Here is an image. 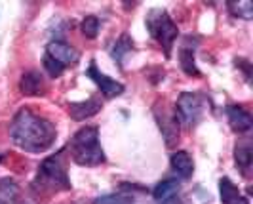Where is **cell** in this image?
<instances>
[{
	"label": "cell",
	"mask_w": 253,
	"mask_h": 204,
	"mask_svg": "<svg viewBox=\"0 0 253 204\" xmlns=\"http://www.w3.org/2000/svg\"><path fill=\"white\" fill-rule=\"evenodd\" d=\"M46 55L53 59L55 63L59 65V67H75L78 63V59H80V53L76 48H73L71 44H67V42H61V40H53L50 42L48 46H46Z\"/></svg>",
	"instance_id": "obj_6"
},
{
	"label": "cell",
	"mask_w": 253,
	"mask_h": 204,
	"mask_svg": "<svg viewBox=\"0 0 253 204\" xmlns=\"http://www.w3.org/2000/svg\"><path fill=\"white\" fill-rule=\"evenodd\" d=\"M97 86H99V90H101V94L107 98V100H113V98H116V96H120L122 92H124V84L122 82H118V80H113L111 77H107V75H103L101 71L97 69V65L91 61V65H89L88 73H86Z\"/></svg>",
	"instance_id": "obj_7"
},
{
	"label": "cell",
	"mask_w": 253,
	"mask_h": 204,
	"mask_svg": "<svg viewBox=\"0 0 253 204\" xmlns=\"http://www.w3.org/2000/svg\"><path fill=\"white\" fill-rule=\"evenodd\" d=\"M99 109H101V103L97 102L95 98H89L86 102L71 103V105H69V113H71V116L76 118V120L89 118V116H93L95 113H99Z\"/></svg>",
	"instance_id": "obj_13"
},
{
	"label": "cell",
	"mask_w": 253,
	"mask_h": 204,
	"mask_svg": "<svg viewBox=\"0 0 253 204\" xmlns=\"http://www.w3.org/2000/svg\"><path fill=\"white\" fill-rule=\"evenodd\" d=\"M219 193L223 204H250V201L242 195V191L228 178L219 179Z\"/></svg>",
	"instance_id": "obj_12"
},
{
	"label": "cell",
	"mask_w": 253,
	"mask_h": 204,
	"mask_svg": "<svg viewBox=\"0 0 253 204\" xmlns=\"http://www.w3.org/2000/svg\"><path fill=\"white\" fill-rule=\"evenodd\" d=\"M10 136L13 143L27 153H44L53 145L57 130L46 116H40L23 107L13 116Z\"/></svg>",
	"instance_id": "obj_1"
},
{
	"label": "cell",
	"mask_w": 253,
	"mask_h": 204,
	"mask_svg": "<svg viewBox=\"0 0 253 204\" xmlns=\"http://www.w3.org/2000/svg\"><path fill=\"white\" fill-rule=\"evenodd\" d=\"M177 193H179V181L177 179H164V181H160V183L154 187L152 197H154L158 203H164V201H168V199L175 197Z\"/></svg>",
	"instance_id": "obj_16"
},
{
	"label": "cell",
	"mask_w": 253,
	"mask_h": 204,
	"mask_svg": "<svg viewBox=\"0 0 253 204\" xmlns=\"http://www.w3.org/2000/svg\"><path fill=\"white\" fill-rule=\"evenodd\" d=\"M69 151L76 164L99 166L105 162V151L99 141V130L95 126H84L69 141Z\"/></svg>",
	"instance_id": "obj_2"
},
{
	"label": "cell",
	"mask_w": 253,
	"mask_h": 204,
	"mask_svg": "<svg viewBox=\"0 0 253 204\" xmlns=\"http://www.w3.org/2000/svg\"><path fill=\"white\" fill-rule=\"evenodd\" d=\"M179 59H181V69L190 75V77H200V71L196 67V61H194V48H190L189 44H185L181 48V53H179Z\"/></svg>",
	"instance_id": "obj_17"
},
{
	"label": "cell",
	"mask_w": 253,
	"mask_h": 204,
	"mask_svg": "<svg viewBox=\"0 0 253 204\" xmlns=\"http://www.w3.org/2000/svg\"><path fill=\"white\" fill-rule=\"evenodd\" d=\"M19 197H21V189L15 179H0V204H17Z\"/></svg>",
	"instance_id": "obj_14"
},
{
	"label": "cell",
	"mask_w": 253,
	"mask_h": 204,
	"mask_svg": "<svg viewBox=\"0 0 253 204\" xmlns=\"http://www.w3.org/2000/svg\"><path fill=\"white\" fill-rule=\"evenodd\" d=\"M162 204H183V203H181V199H179L177 195H175V197H171V199H168V201H164Z\"/></svg>",
	"instance_id": "obj_22"
},
{
	"label": "cell",
	"mask_w": 253,
	"mask_h": 204,
	"mask_svg": "<svg viewBox=\"0 0 253 204\" xmlns=\"http://www.w3.org/2000/svg\"><path fill=\"white\" fill-rule=\"evenodd\" d=\"M93 204H135L131 195H122V193H113V195H103L97 197Z\"/></svg>",
	"instance_id": "obj_20"
},
{
	"label": "cell",
	"mask_w": 253,
	"mask_h": 204,
	"mask_svg": "<svg viewBox=\"0 0 253 204\" xmlns=\"http://www.w3.org/2000/svg\"><path fill=\"white\" fill-rule=\"evenodd\" d=\"M227 118L230 128L236 132V134H246L252 130V115L240 107V105H230L227 109Z\"/></svg>",
	"instance_id": "obj_10"
},
{
	"label": "cell",
	"mask_w": 253,
	"mask_h": 204,
	"mask_svg": "<svg viewBox=\"0 0 253 204\" xmlns=\"http://www.w3.org/2000/svg\"><path fill=\"white\" fill-rule=\"evenodd\" d=\"M234 158H236V164H238L242 174L250 176V168H252V143L248 140L238 143L236 149H234Z\"/></svg>",
	"instance_id": "obj_15"
},
{
	"label": "cell",
	"mask_w": 253,
	"mask_h": 204,
	"mask_svg": "<svg viewBox=\"0 0 253 204\" xmlns=\"http://www.w3.org/2000/svg\"><path fill=\"white\" fill-rule=\"evenodd\" d=\"M228 10L232 15L242 19H252L253 17V4L250 0H238V2H228Z\"/></svg>",
	"instance_id": "obj_18"
},
{
	"label": "cell",
	"mask_w": 253,
	"mask_h": 204,
	"mask_svg": "<svg viewBox=\"0 0 253 204\" xmlns=\"http://www.w3.org/2000/svg\"><path fill=\"white\" fill-rule=\"evenodd\" d=\"M156 120H158V126L164 134V140L168 147H173L179 140V122L175 118V113H168L164 107H162V115L158 111H154Z\"/></svg>",
	"instance_id": "obj_8"
},
{
	"label": "cell",
	"mask_w": 253,
	"mask_h": 204,
	"mask_svg": "<svg viewBox=\"0 0 253 204\" xmlns=\"http://www.w3.org/2000/svg\"><path fill=\"white\" fill-rule=\"evenodd\" d=\"M33 189L42 195L57 191H69L71 189V179L67 176V168L63 162V153L48 156L38 170L37 179L33 181Z\"/></svg>",
	"instance_id": "obj_3"
},
{
	"label": "cell",
	"mask_w": 253,
	"mask_h": 204,
	"mask_svg": "<svg viewBox=\"0 0 253 204\" xmlns=\"http://www.w3.org/2000/svg\"><path fill=\"white\" fill-rule=\"evenodd\" d=\"M19 92L23 96H44L48 92V86L38 71H27L19 80Z\"/></svg>",
	"instance_id": "obj_9"
},
{
	"label": "cell",
	"mask_w": 253,
	"mask_h": 204,
	"mask_svg": "<svg viewBox=\"0 0 253 204\" xmlns=\"http://www.w3.org/2000/svg\"><path fill=\"white\" fill-rule=\"evenodd\" d=\"M131 48H133V42H131V39L127 37V35H122L120 39L114 42L113 50H111V53H113V57L118 61V63H122V59H124V55H126L127 51H131Z\"/></svg>",
	"instance_id": "obj_19"
},
{
	"label": "cell",
	"mask_w": 253,
	"mask_h": 204,
	"mask_svg": "<svg viewBox=\"0 0 253 204\" xmlns=\"http://www.w3.org/2000/svg\"><path fill=\"white\" fill-rule=\"evenodd\" d=\"M169 164L181 179H189L194 174V160L187 151H175L169 158Z\"/></svg>",
	"instance_id": "obj_11"
},
{
	"label": "cell",
	"mask_w": 253,
	"mask_h": 204,
	"mask_svg": "<svg viewBox=\"0 0 253 204\" xmlns=\"http://www.w3.org/2000/svg\"><path fill=\"white\" fill-rule=\"evenodd\" d=\"M204 113V98L196 92H183L175 105V118L179 126H196Z\"/></svg>",
	"instance_id": "obj_5"
},
{
	"label": "cell",
	"mask_w": 253,
	"mask_h": 204,
	"mask_svg": "<svg viewBox=\"0 0 253 204\" xmlns=\"http://www.w3.org/2000/svg\"><path fill=\"white\" fill-rule=\"evenodd\" d=\"M82 35L86 37V39H95L97 37V33H99V19L95 17V15H88L84 21H82Z\"/></svg>",
	"instance_id": "obj_21"
},
{
	"label": "cell",
	"mask_w": 253,
	"mask_h": 204,
	"mask_svg": "<svg viewBox=\"0 0 253 204\" xmlns=\"http://www.w3.org/2000/svg\"><path fill=\"white\" fill-rule=\"evenodd\" d=\"M147 29L152 39L160 44V48H164L166 55H169L179 33L177 25L169 17V13L166 10H151L147 15Z\"/></svg>",
	"instance_id": "obj_4"
}]
</instances>
